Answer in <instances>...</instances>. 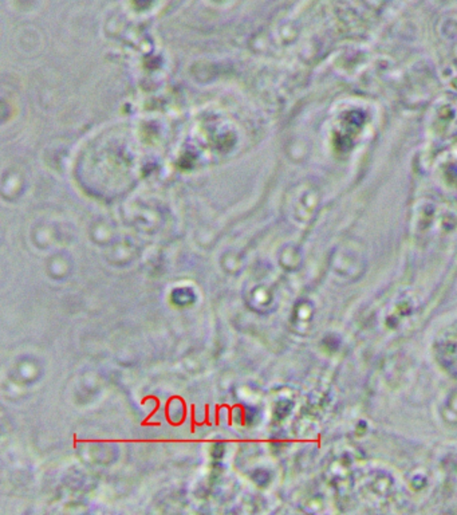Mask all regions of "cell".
<instances>
[{
    "instance_id": "obj_1",
    "label": "cell",
    "mask_w": 457,
    "mask_h": 515,
    "mask_svg": "<svg viewBox=\"0 0 457 515\" xmlns=\"http://www.w3.org/2000/svg\"><path fill=\"white\" fill-rule=\"evenodd\" d=\"M444 417L445 420L457 424V391L448 396V400L444 406Z\"/></svg>"
}]
</instances>
